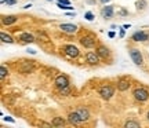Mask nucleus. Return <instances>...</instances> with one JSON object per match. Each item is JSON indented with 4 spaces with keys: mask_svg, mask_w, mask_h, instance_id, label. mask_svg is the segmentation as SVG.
Wrapping results in <instances>:
<instances>
[{
    "mask_svg": "<svg viewBox=\"0 0 149 128\" xmlns=\"http://www.w3.org/2000/svg\"><path fill=\"white\" fill-rule=\"evenodd\" d=\"M134 96L138 101H146L149 98V92L146 90H144V88H137V90L134 91Z\"/></svg>",
    "mask_w": 149,
    "mask_h": 128,
    "instance_id": "nucleus-1",
    "label": "nucleus"
},
{
    "mask_svg": "<svg viewBox=\"0 0 149 128\" xmlns=\"http://www.w3.org/2000/svg\"><path fill=\"white\" fill-rule=\"evenodd\" d=\"M133 40H135V42H145V40H148V35L144 32H137L133 35Z\"/></svg>",
    "mask_w": 149,
    "mask_h": 128,
    "instance_id": "nucleus-9",
    "label": "nucleus"
},
{
    "mask_svg": "<svg viewBox=\"0 0 149 128\" xmlns=\"http://www.w3.org/2000/svg\"><path fill=\"white\" fill-rule=\"evenodd\" d=\"M58 7L61 10H72L73 7H70L69 4H62V3H58Z\"/></svg>",
    "mask_w": 149,
    "mask_h": 128,
    "instance_id": "nucleus-20",
    "label": "nucleus"
},
{
    "mask_svg": "<svg viewBox=\"0 0 149 128\" xmlns=\"http://www.w3.org/2000/svg\"><path fill=\"white\" fill-rule=\"evenodd\" d=\"M69 121H70V123H73V124H79L80 121H83V120L80 118L79 113L76 112V113H70V114H69Z\"/></svg>",
    "mask_w": 149,
    "mask_h": 128,
    "instance_id": "nucleus-11",
    "label": "nucleus"
},
{
    "mask_svg": "<svg viewBox=\"0 0 149 128\" xmlns=\"http://www.w3.org/2000/svg\"><path fill=\"white\" fill-rule=\"evenodd\" d=\"M0 37H1V40H3L4 43H13V42H14V40L11 39V36L6 35V33H1V35H0Z\"/></svg>",
    "mask_w": 149,
    "mask_h": 128,
    "instance_id": "nucleus-17",
    "label": "nucleus"
},
{
    "mask_svg": "<svg viewBox=\"0 0 149 128\" xmlns=\"http://www.w3.org/2000/svg\"><path fill=\"white\" fill-rule=\"evenodd\" d=\"M48 1H53V0H48Z\"/></svg>",
    "mask_w": 149,
    "mask_h": 128,
    "instance_id": "nucleus-32",
    "label": "nucleus"
},
{
    "mask_svg": "<svg viewBox=\"0 0 149 128\" xmlns=\"http://www.w3.org/2000/svg\"><path fill=\"white\" fill-rule=\"evenodd\" d=\"M126 127L127 128H139V124L135 123V121H128V123H126Z\"/></svg>",
    "mask_w": 149,
    "mask_h": 128,
    "instance_id": "nucleus-19",
    "label": "nucleus"
},
{
    "mask_svg": "<svg viewBox=\"0 0 149 128\" xmlns=\"http://www.w3.org/2000/svg\"><path fill=\"white\" fill-rule=\"evenodd\" d=\"M86 19H87V21H93V19H94V14H93V12H90V11H88V12H86Z\"/></svg>",
    "mask_w": 149,
    "mask_h": 128,
    "instance_id": "nucleus-21",
    "label": "nucleus"
},
{
    "mask_svg": "<svg viewBox=\"0 0 149 128\" xmlns=\"http://www.w3.org/2000/svg\"><path fill=\"white\" fill-rule=\"evenodd\" d=\"M64 50H65V53H66V55H69L72 58H74V57L79 55V50L74 47V46H66Z\"/></svg>",
    "mask_w": 149,
    "mask_h": 128,
    "instance_id": "nucleus-6",
    "label": "nucleus"
},
{
    "mask_svg": "<svg viewBox=\"0 0 149 128\" xmlns=\"http://www.w3.org/2000/svg\"><path fill=\"white\" fill-rule=\"evenodd\" d=\"M100 94H101L102 98L109 99V98L113 95V88H112V87H109V85H105V87H102L101 90H100Z\"/></svg>",
    "mask_w": 149,
    "mask_h": 128,
    "instance_id": "nucleus-4",
    "label": "nucleus"
},
{
    "mask_svg": "<svg viewBox=\"0 0 149 128\" xmlns=\"http://www.w3.org/2000/svg\"><path fill=\"white\" fill-rule=\"evenodd\" d=\"M77 113H79V116H80V118L84 121V120H87L88 118V112L86 110V109H79L77 110Z\"/></svg>",
    "mask_w": 149,
    "mask_h": 128,
    "instance_id": "nucleus-15",
    "label": "nucleus"
},
{
    "mask_svg": "<svg viewBox=\"0 0 149 128\" xmlns=\"http://www.w3.org/2000/svg\"><path fill=\"white\" fill-rule=\"evenodd\" d=\"M64 124H65V121L61 117L54 118V121H53V125H55V127H57V125H64Z\"/></svg>",
    "mask_w": 149,
    "mask_h": 128,
    "instance_id": "nucleus-18",
    "label": "nucleus"
},
{
    "mask_svg": "<svg viewBox=\"0 0 149 128\" xmlns=\"http://www.w3.org/2000/svg\"><path fill=\"white\" fill-rule=\"evenodd\" d=\"M4 120L6 121H11V123H14V120H13L11 117H4Z\"/></svg>",
    "mask_w": 149,
    "mask_h": 128,
    "instance_id": "nucleus-27",
    "label": "nucleus"
},
{
    "mask_svg": "<svg viewBox=\"0 0 149 128\" xmlns=\"http://www.w3.org/2000/svg\"><path fill=\"white\" fill-rule=\"evenodd\" d=\"M108 48H105V47H100L98 48V55H101V57H104V58H107L108 57Z\"/></svg>",
    "mask_w": 149,
    "mask_h": 128,
    "instance_id": "nucleus-16",
    "label": "nucleus"
},
{
    "mask_svg": "<svg viewBox=\"0 0 149 128\" xmlns=\"http://www.w3.org/2000/svg\"><path fill=\"white\" fill-rule=\"evenodd\" d=\"M55 84L58 85L59 88H65V87H68V79L65 77V76H58L57 79H55Z\"/></svg>",
    "mask_w": 149,
    "mask_h": 128,
    "instance_id": "nucleus-7",
    "label": "nucleus"
},
{
    "mask_svg": "<svg viewBox=\"0 0 149 128\" xmlns=\"http://www.w3.org/2000/svg\"><path fill=\"white\" fill-rule=\"evenodd\" d=\"M86 58H87V62L91 65H94L98 62V54L95 53H87V55H86Z\"/></svg>",
    "mask_w": 149,
    "mask_h": 128,
    "instance_id": "nucleus-10",
    "label": "nucleus"
},
{
    "mask_svg": "<svg viewBox=\"0 0 149 128\" xmlns=\"http://www.w3.org/2000/svg\"><path fill=\"white\" fill-rule=\"evenodd\" d=\"M17 21V18L14 15H8V17H4L3 18V22H4L6 25H11V24H14Z\"/></svg>",
    "mask_w": 149,
    "mask_h": 128,
    "instance_id": "nucleus-14",
    "label": "nucleus"
},
{
    "mask_svg": "<svg viewBox=\"0 0 149 128\" xmlns=\"http://www.w3.org/2000/svg\"><path fill=\"white\" fill-rule=\"evenodd\" d=\"M61 92H62V94H68V92H69V88H68V87H65V88H61Z\"/></svg>",
    "mask_w": 149,
    "mask_h": 128,
    "instance_id": "nucleus-25",
    "label": "nucleus"
},
{
    "mask_svg": "<svg viewBox=\"0 0 149 128\" xmlns=\"http://www.w3.org/2000/svg\"><path fill=\"white\" fill-rule=\"evenodd\" d=\"M0 1H1V3H6V0H0Z\"/></svg>",
    "mask_w": 149,
    "mask_h": 128,
    "instance_id": "nucleus-30",
    "label": "nucleus"
},
{
    "mask_svg": "<svg viewBox=\"0 0 149 128\" xmlns=\"http://www.w3.org/2000/svg\"><path fill=\"white\" fill-rule=\"evenodd\" d=\"M130 55H131V59L135 65H141L142 64V55L139 53L138 50H131L130 51Z\"/></svg>",
    "mask_w": 149,
    "mask_h": 128,
    "instance_id": "nucleus-3",
    "label": "nucleus"
},
{
    "mask_svg": "<svg viewBox=\"0 0 149 128\" xmlns=\"http://www.w3.org/2000/svg\"><path fill=\"white\" fill-rule=\"evenodd\" d=\"M80 43H81V46L86 48H91L95 46V39H93L91 36H84V37H81V40H80Z\"/></svg>",
    "mask_w": 149,
    "mask_h": 128,
    "instance_id": "nucleus-2",
    "label": "nucleus"
},
{
    "mask_svg": "<svg viewBox=\"0 0 149 128\" xmlns=\"http://www.w3.org/2000/svg\"><path fill=\"white\" fill-rule=\"evenodd\" d=\"M101 1H102V3H104V4H107L108 1H111V0H101Z\"/></svg>",
    "mask_w": 149,
    "mask_h": 128,
    "instance_id": "nucleus-29",
    "label": "nucleus"
},
{
    "mask_svg": "<svg viewBox=\"0 0 149 128\" xmlns=\"http://www.w3.org/2000/svg\"><path fill=\"white\" fill-rule=\"evenodd\" d=\"M109 37H115V33H113V32H109Z\"/></svg>",
    "mask_w": 149,
    "mask_h": 128,
    "instance_id": "nucleus-28",
    "label": "nucleus"
},
{
    "mask_svg": "<svg viewBox=\"0 0 149 128\" xmlns=\"http://www.w3.org/2000/svg\"><path fill=\"white\" fill-rule=\"evenodd\" d=\"M59 29L62 30V32H66V33H74L77 30V26L76 25H72V24H62Z\"/></svg>",
    "mask_w": 149,
    "mask_h": 128,
    "instance_id": "nucleus-5",
    "label": "nucleus"
},
{
    "mask_svg": "<svg viewBox=\"0 0 149 128\" xmlns=\"http://www.w3.org/2000/svg\"><path fill=\"white\" fill-rule=\"evenodd\" d=\"M19 40H22L24 43H32L35 39H33V36L32 35H29V33H22Z\"/></svg>",
    "mask_w": 149,
    "mask_h": 128,
    "instance_id": "nucleus-13",
    "label": "nucleus"
},
{
    "mask_svg": "<svg viewBox=\"0 0 149 128\" xmlns=\"http://www.w3.org/2000/svg\"><path fill=\"white\" fill-rule=\"evenodd\" d=\"M148 118H149V113H148Z\"/></svg>",
    "mask_w": 149,
    "mask_h": 128,
    "instance_id": "nucleus-31",
    "label": "nucleus"
},
{
    "mask_svg": "<svg viewBox=\"0 0 149 128\" xmlns=\"http://www.w3.org/2000/svg\"><path fill=\"white\" fill-rule=\"evenodd\" d=\"M128 87H130V81L127 79H120L117 83V90L119 91H126L128 90Z\"/></svg>",
    "mask_w": 149,
    "mask_h": 128,
    "instance_id": "nucleus-8",
    "label": "nucleus"
},
{
    "mask_svg": "<svg viewBox=\"0 0 149 128\" xmlns=\"http://www.w3.org/2000/svg\"><path fill=\"white\" fill-rule=\"evenodd\" d=\"M17 0H6V4L7 6H11V4H15Z\"/></svg>",
    "mask_w": 149,
    "mask_h": 128,
    "instance_id": "nucleus-23",
    "label": "nucleus"
},
{
    "mask_svg": "<svg viewBox=\"0 0 149 128\" xmlns=\"http://www.w3.org/2000/svg\"><path fill=\"white\" fill-rule=\"evenodd\" d=\"M145 4H146V3H145L144 0H141V1H138V4H137V6H138L139 8H144V6H145Z\"/></svg>",
    "mask_w": 149,
    "mask_h": 128,
    "instance_id": "nucleus-24",
    "label": "nucleus"
},
{
    "mask_svg": "<svg viewBox=\"0 0 149 128\" xmlns=\"http://www.w3.org/2000/svg\"><path fill=\"white\" fill-rule=\"evenodd\" d=\"M58 3H62V4H69V0H58Z\"/></svg>",
    "mask_w": 149,
    "mask_h": 128,
    "instance_id": "nucleus-26",
    "label": "nucleus"
},
{
    "mask_svg": "<svg viewBox=\"0 0 149 128\" xmlns=\"http://www.w3.org/2000/svg\"><path fill=\"white\" fill-rule=\"evenodd\" d=\"M102 15L105 17V18H111L113 15V7L112 6H107L104 10H102Z\"/></svg>",
    "mask_w": 149,
    "mask_h": 128,
    "instance_id": "nucleus-12",
    "label": "nucleus"
},
{
    "mask_svg": "<svg viewBox=\"0 0 149 128\" xmlns=\"http://www.w3.org/2000/svg\"><path fill=\"white\" fill-rule=\"evenodd\" d=\"M6 75H7V70H6L4 66H1V69H0V76H1V79H4Z\"/></svg>",
    "mask_w": 149,
    "mask_h": 128,
    "instance_id": "nucleus-22",
    "label": "nucleus"
}]
</instances>
